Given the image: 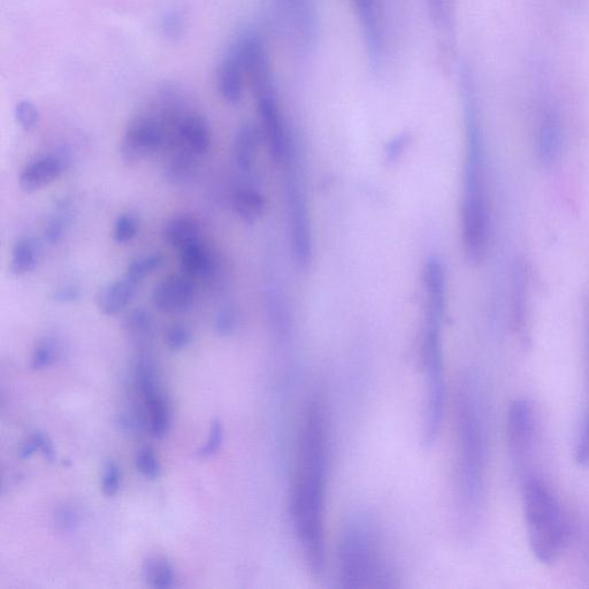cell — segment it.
I'll use <instances>...</instances> for the list:
<instances>
[{
  "instance_id": "6da1fadb",
  "label": "cell",
  "mask_w": 589,
  "mask_h": 589,
  "mask_svg": "<svg viewBox=\"0 0 589 589\" xmlns=\"http://www.w3.org/2000/svg\"><path fill=\"white\" fill-rule=\"evenodd\" d=\"M330 438L324 404L310 403L298 439L290 514L305 562L315 576L326 566L325 510Z\"/></svg>"
},
{
  "instance_id": "7a4b0ae2",
  "label": "cell",
  "mask_w": 589,
  "mask_h": 589,
  "mask_svg": "<svg viewBox=\"0 0 589 589\" xmlns=\"http://www.w3.org/2000/svg\"><path fill=\"white\" fill-rule=\"evenodd\" d=\"M461 78L466 127L462 236L466 255L472 263H480L485 257L489 240L484 140L476 90L468 67H463Z\"/></svg>"
},
{
  "instance_id": "3957f363",
  "label": "cell",
  "mask_w": 589,
  "mask_h": 589,
  "mask_svg": "<svg viewBox=\"0 0 589 589\" xmlns=\"http://www.w3.org/2000/svg\"><path fill=\"white\" fill-rule=\"evenodd\" d=\"M458 486L461 507L477 515L483 502L487 465V431L483 405L472 381L464 382L457 401Z\"/></svg>"
},
{
  "instance_id": "277c9868",
  "label": "cell",
  "mask_w": 589,
  "mask_h": 589,
  "mask_svg": "<svg viewBox=\"0 0 589 589\" xmlns=\"http://www.w3.org/2000/svg\"><path fill=\"white\" fill-rule=\"evenodd\" d=\"M523 507L532 553L543 564L562 555L571 537V525L560 500L537 474L523 478Z\"/></svg>"
},
{
  "instance_id": "5b68a950",
  "label": "cell",
  "mask_w": 589,
  "mask_h": 589,
  "mask_svg": "<svg viewBox=\"0 0 589 589\" xmlns=\"http://www.w3.org/2000/svg\"><path fill=\"white\" fill-rule=\"evenodd\" d=\"M379 535L371 524L356 520L347 527L338 552V580L342 588L381 589L396 587V576Z\"/></svg>"
},
{
  "instance_id": "8992f818",
  "label": "cell",
  "mask_w": 589,
  "mask_h": 589,
  "mask_svg": "<svg viewBox=\"0 0 589 589\" xmlns=\"http://www.w3.org/2000/svg\"><path fill=\"white\" fill-rule=\"evenodd\" d=\"M537 415L533 403L518 399L510 404L508 412V447L512 463L523 477L529 474V465L537 441Z\"/></svg>"
},
{
  "instance_id": "52a82bcc",
  "label": "cell",
  "mask_w": 589,
  "mask_h": 589,
  "mask_svg": "<svg viewBox=\"0 0 589 589\" xmlns=\"http://www.w3.org/2000/svg\"><path fill=\"white\" fill-rule=\"evenodd\" d=\"M165 130L154 118H137L130 124L120 143V156L128 166H135L149 159L163 147Z\"/></svg>"
},
{
  "instance_id": "ba28073f",
  "label": "cell",
  "mask_w": 589,
  "mask_h": 589,
  "mask_svg": "<svg viewBox=\"0 0 589 589\" xmlns=\"http://www.w3.org/2000/svg\"><path fill=\"white\" fill-rule=\"evenodd\" d=\"M289 226L292 229V243L296 262L307 269L312 258V237L307 201L302 189L294 180L287 188Z\"/></svg>"
},
{
  "instance_id": "9c48e42d",
  "label": "cell",
  "mask_w": 589,
  "mask_h": 589,
  "mask_svg": "<svg viewBox=\"0 0 589 589\" xmlns=\"http://www.w3.org/2000/svg\"><path fill=\"white\" fill-rule=\"evenodd\" d=\"M196 288L187 275H170L160 281L152 292L155 308L167 315L187 311L193 305Z\"/></svg>"
},
{
  "instance_id": "30bf717a",
  "label": "cell",
  "mask_w": 589,
  "mask_h": 589,
  "mask_svg": "<svg viewBox=\"0 0 589 589\" xmlns=\"http://www.w3.org/2000/svg\"><path fill=\"white\" fill-rule=\"evenodd\" d=\"M563 129L560 113L553 105L542 107L537 129V154L542 164L553 165L560 157Z\"/></svg>"
},
{
  "instance_id": "8fae6325",
  "label": "cell",
  "mask_w": 589,
  "mask_h": 589,
  "mask_svg": "<svg viewBox=\"0 0 589 589\" xmlns=\"http://www.w3.org/2000/svg\"><path fill=\"white\" fill-rule=\"evenodd\" d=\"M246 75L242 53L236 43L227 51L218 70V90L226 103L236 105L241 102Z\"/></svg>"
},
{
  "instance_id": "7c38bea8",
  "label": "cell",
  "mask_w": 589,
  "mask_h": 589,
  "mask_svg": "<svg viewBox=\"0 0 589 589\" xmlns=\"http://www.w3.org/2000/svg\"><path fill=\"white\" fill-rule=\"evenodd\" d=\"M427 294L426 320L441 321L446 312V275L438 258L428 259L424 270Z\"/></svg>"
},
{
  "instance_id": "4fadbf2b",
  "label": "cell",
  "mask_w": 589,
  "mask_h": 589,
  "mask_svg": "<svg viewBox=\"0 0 589 589\" xmlns=\"http://www.w3.org/2000/svg\"><path fill=\"white\" fill-rule=\"evenodd\" d=\"M140 281L129 277H124L112 281L109 285L104 286L96 296V305L99 311L105 316H116L124 311L136 295L137 287Z\"/></svg>"
},
{
  "instance_id": "5bb4252c",
  "label": "cell",
  "mask_w": 589,
  "mask_h": 589,
  "mask_svg": "<svg viewBox=\"0 0 589 589\" xmlns=\"http://www.w3.org/2000/svg\"><path fill=\"white\" fill-rule=\"evenodd\" d=\"M63 160L48 156L35 160L24 168L19 177V185L25 193L32 194L55 182L64 172Z\"/></svg>"
},
{
  "instance_id": "9a60e30c",
  "label": "cell",
  "mask_w": 589,
  "mask_h": 589,
  "mask_svg": "<svg viewBox=\"0 0 589 589\" xmlns=\"http://www.w3.org/2000/svg\"><path fill=\"white\" fill-rule=\"evenodd\" d=\"M179 137L181 143L196 156H202L210 149V128L198 114H188L182 118L179 124Z\"/></svg>"
},
{
  "instance_id": "2e32d148",
  "label": "cell",
  "mask_w": 589,
  "mask_h": 589,
  "mask_svg": "<svg viewBox=\"0 0 589 589\" xmlns=\"http://www.w3.org/2000/svg\"><path fill=\"white\" fill-rule=\"evenodd\" d=\"M163 235L172 248L181 251L201 241V228L194 217L182 214L167 221Z\"/></svg>"
},
{
  "instance_id": "e0dca14e",
  "label": "cell",
  "mask_w": 589,
  "mask_h": 589,
  "mask_svg": "<svg viewBox=\"0 0 589 589\" xmlns=\"http://www.w3.org/2000/svg\"><path fill=\"white\" fill-rule=\"evenodd\" d=\"M180 265L183 274L191 279L208 278L216 267L213 255L200 241L180 251Z\"/></svg>"
},
{
  "instance_id": "ac0fdd59",
  "label": "cell",
  "mask_w": 589,
  "mask_h": 589,
  "mask_svg": "<svg viewBox=\"0 0 589 589\" xmlns=\"http://www.w3.org/2000/svg\"><path fill=\"white\" fill-rule=\"evenodd\" d=\"M260 142L259 129L252 124L243 125L237 130L234 141L235 162L239 170L249 173L254 166Z\"/></svg>"
},
{
  "instance_id": "d6986e66",
  "label": "cell",
  "mask_w": 589,
  "mask_h": 589,
  "mask_svg": "<svg viewBox=\"0 0 589 589\" xmlns=\"http://www.w3.org/2000/svg\"><path fill=\"white\" fill-rule=\"evenodd\" d=\"M145 410L149 417V428L152 436L162 440L170 431L171 411L162 390L143 397Z\"/></svg>"
},
{
  "instance_id": "ffe728a7",
  "label": "cell",
  "mask_w": 589,
  "mask_h": 589,
  "mask_svg": "<svg viewBox=\"0 0 589 589\" xmlns=\"http://www.w3.org/2000/svg\"><path fill=\"white\" fill-rule=\"evenodd\" d=\"M356 9L365 30L366 42L369 45L373 61H379L381 55V35L376 0H354Z\"/></svg>"
},
{
  "instance_id": "44dd1931",
  "label": "cell",
  "mask_w": 589,
  "mask_h": 589,
  "mask_svg": "<svg viewBox=\"0 0 589 589\" xmlns=\"http://www.w3.org/2000/svg\"><path fill=\"white\" fill-rule=\"evenodd\" d=\"M233 209L244 223H257L263 217L266 201L262 194L254 188H240L233 197Z\"/></svg>"
},
{
  "instance_id": "7402d4cb",
  "label": "cell",
  "mask_w": 589,
  "mask_h": 589,
  "mask_svg": "<svg viewBox=\"0 0 589 589\" xmlns=\"http://www.w3.org/2000/svg\"><path fill=\"white\" fill-rule=\"evenodd\" d=\"M527 274L524 266L519 265L515 271L514 279V298H512V321H514L515 331L520 338H525L527 326V312H529V296H527Z\"/></svg>"
},
{
  "instance_id": "603a6c76",
  "label": "cell",
  "mask_w": 589,
  "mask_h": 589,
  "mask_svg": "<svg viewBox=\"0 0 589 589\" xmlns=\"http://www.w3.org/2000/svg\"><path fill=\"white\" fill-rule=\"evenodd\" d=\"M143 577L151 587L167 589L175 583V570L166 558L154 556L144 562Z\"/></svg>"
},
{
  "instance_id": "cb8c5ba5",
  "label": "cell",
  "mask_w": 589,
  "mask_h": 589,
  "mask_svg": "<svg viewBox=\"0 0 589 589\" xmlns=\"http://www.w3.org/2000/svg\"><path fill=\"white\" fill-rule=\"evenodd\" d=\"M428 14L435 28L448 34L455 25L456 0H426Z\"/></svg>"
},
{
  "instance_id": "d4e9b609",
  "label": "cell",
  "mask_w": 589,
  "mask_h": 589,
  "mask_svg": "<svg viewBox=\"0 0 589 589\" xmlns=\"http://www.w3.org/2000/svg\"><path fill=\"white\" fill-rule=\"evenodd\" d=\"M129 336L141 343H148L154 336V320L148 311L137 309L130 312L125 321Z\"/></svg>"
},
{
  "instance_id": "484cf974",
  "label": "cell",
  "mask_w": 589,
  "mask_h": 589,
  "mask_svg": "<svg viewBox=\"0 0 589 589\" xmlns=\"http://www.w3.org/2000/svg\"><path fill=\"white\" fill-rule=\"evenodd\" d=\"M37 257L34 244L21 239L12 250L11 270L15 275H25L36 269Z\"/></svg>"
},
{
  "instance_id": "4316f807",
  "label": "cell",
  "mask_w": 589,
  "mask_h": 589,
  "mask_svg": "<svg viewBox=\"0 0 589 589\" xmlns=\"http://www.w3.org/2000/svg\"><path fill=\"white\" fill-rule=\"evenodd\" d=\"M59 350L57 343L52 339H44L37 343L30 359V369L44 370L57 361Z\"/></svg>"
},
{
  "instance_id": "83f0119b",
  "label": "cell",
  "mask_w": 589,
  "mask_h": 589,
  "mask_svg": "<svg viewBox=\"0 0 589 589\" xmlns=\"http://www.w3.org/2000/svg\"><path fill=\"white\" fill-rule=\"evenodd\" d=\"M165 263V258L160 254H151L133 260L127 267L126 274L137 281H142L148 275L158 271Z\"/></svg>"
},
{
  "instance_id": "f1b7e54d",
  "label": "cell",
  "mask_w": 589,
  "mask_h": 589,
  "mask_svg": "<svg viewBox=\"0 0 589 589\" xmlns=\"http://www.w3.org/2000/svg\"><path fill=\"white\" fill-rule=\"evenodd\" d=\"M136 468L145 478L156 479L162 472V465H160L159 458L155 450L150 446H145L139 450L136 455Z\"/></svg>"
},
{
  "instance_id": "f546056e",
  "label": "cell",
  "mask_w": 589,
  "mask_h": 589,
  "mask_svg": "<svg viewBox=\"0 0 589 589\" xmlns=\"http://www.w3.org/2000/svg\"><path fill=\"white\" fill-rule=\"evenodd\" d=\"M14 116L18 125L26 130V132H32L40 124V111L28 99H22V101L15 105Z\"/></svg>"
},
{
  "instance_id": "4dcf8cb0",
  "label": "cell",
  "mask_w": 589,
  "mask_h": 589,
  "mask_svg": "<svg viewBox=\"0 0 589 589\" xmlns=\"http://www.w3.org/2000/svg\"><path fill=\"white\" fill-rule=\"evenodd\" d=\"M139 233V221L133 214L124 213L114 224L113 239L119 244H125L135 239Z\"/></svg>"
},
{
  "instance_id": "1f68e13d",
  "label": "cell",
  "mask_w": 589,
  "mask_h": 589,
  "mask_svg": "<svg viewBox=\"0 0 589 589\" xmlns=\"http://www.w3.org/2000/svg\"><path fill=\"white\" fill-rule=\"evenodd\" d=\"M191 341H193V334L185 325L174 324L165 332V343L173 351L186 349Z\"/></svg>"
},
{
  "instance_id": "d6a6232c",
  "label": "cell",
  "mask_w": 589,
  "mask_h": 589,
  "mask_svg": "<svg viewBox=\"0 0 589 589\" xmlns=\"http://www.w3.org/2000/svg\"><path fill=\"white\" fill-rule=\"evenodd\" d=\"M55 524L59 531L70 532L80 523V514L72 504L64 503L55 511Z\"/></svg>"
},
{
  "instance_id": "836d02e7",
  "label": "cell",
  "mask_w": 589,
  "mask_h": 589,
  "mask_svg": "<svg viewBox=\"0 0 589 589\" xmlns=\"http://www.w3.org/2000/svg\"><path fill=\"white\" fill-rule=\"evenodd\" d=\"M121 485V471L117 463H106L102 489L106 496L117 495Z\"/></svg>"
},
{
  "instance_id": "e575fe53",
  "label": "cell",
  "mask_w": 589,
  "mask_h": 589,
  "mask_svg": "<svg viewBox=\"0 0 589 589\" xmlns=\"http://www.w3.org/2000/svg\"><path fill=\"white\" fill-rule=\"evenodd\" d=\"M224 440V427L219 420H214L211 425L209 438L205 445L200 449L202 457H210L217 453Z\"/></svg>"
},
{
  "instance_id": "d590c367",
  "label": "cell",
  "mask_w": 589,
  "mask_h": 589,
  "mask_svg": "<svg viewBox=\"0 0 589 589\" xmlns=\"http://www.w3.org/2000/svg\"><path fill=\"white\" fill-rule=\"evenodd\" d=\"M237 313L232 308H224L218 312L216 318V330L220 335H232L237 328Z\"/></svg>"
},
{
  "instance_id": "8d00e7d4",
  "label": "cell",
  "mask_w": 589,
  "mask_h": 589,
  "mask_svg": "<svg viewBox=\"0 0 589 589\" xmlns=\"http://www.w3.org/2000/svg\"><path fill=\"white\" fill-rule=\"evenodd\" d=\"M408 143L409 136L407 134L397 136L396 139L388 143L386 150L388 162H395V160L399 159Z\"/></svg>"
},
{
  "instance_id": "74e56055",
  "label": "cell",
  "mask_w": 589,
  "mask_h": 589,
  "mask_svg": "<svg viewBox=\"0 0 589 589\" xmlns=\"http://www.w3.org/2000/svg\"><path fill=\"white\" fill-rule=\"evenodd\" d=\"M164 22V28L166 30L167 35H170L172 37L180 35L182 30V21L179 14L172 13L170 15H167Z\"/></svg>"
},
{
  "instance_id": "f35d334b",
  "label": "cell",
  "mask_w": 589,
  "mask_h": 589,
  "mask_svg": "<svg viewBox=\"0 0 589 589\" xmlns=\"http://www.w3.org/2000/svg\"><path fill=\"white\" fill-rule=\"evenodd\" d=\"M36 435L43 456L50 462L55 461L56 451L55 448H53L51 441L48 439V436H45L43 433H36Z\"/></svg>"
},
{
  "instance_id": "ab89813d",
  "label": "cell",
  "mask_w": 589,
  "mask_h": 589,
  "mask_svg": "<svg viewBox=\"0 0 589 589\" xmlns=\"http://www.w3.org/2000/svg\"><path fill=\"white\" fill-rule=\"evenodd\" d=\"M37 450H40V445H38L37 435L34 434L20 447L18 455L21 460H27L37 453Z\"/></svg>"
}]
</instances>
